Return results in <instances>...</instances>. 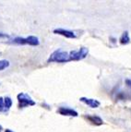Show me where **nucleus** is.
<instances>
[{"label":"nucleus","instance_id":"1a4fd4ad","mask_svg":"<svg viewBox=\"0 0 131 132\" xmlns=\"http://www.w3.org/2000/svg\"><path fill=\"white\" fill-rule=\"evenodd\" d=\"M120 44H129V42H130V38H129V34L127 31H125V32H123L122 36L120 37Z\"/></svg>","mask_w":131,"mask_h":132},{"label":"nucleus","instance_id":"423d86ee","mask_svg":"<svg viewBox=\"0 0 131 132\" xmlns=\"http://www.w3.org/2000/svg\"><path fill=\"white\" fill-rule=\"evenodd\" d=\"M54 33L65 36L66 38H71V39L76 38V34H75L73 31H68V30H65V29H55V31H54Z\"/></svg>","mask_w":131,"mask_h":132},{"label":"nucleus","instance_id":"7ed1b4c3","mask_svg":"<svg viewBox=\"0 0 131 132\" xmlns=\"http://www.w3.org/2000/svg\"><path fill=\"white\" fill-rule=\"evenodd\" d=\"M12 43L17 44H30V45H38L39 44V39L35 36H29L27 38H21V37H16L13 39Z\"/></svg>","mask_w":131,"mask_h":132},{"label":"nucleus","instance_id":"9d476101","mask_svg":"<svg viewBox=\"0 0 131 132\" xmlns=\"http://www.w3.org/2000/svg\"><path fill=\"white\" fill-rule=\"evenodd\" d=\"M4 104H5L6 108H7V110H9V108H10L11 105H12V100H11L9 97H5L4 98Z\"/></svg>","mask_w":131,"mask_h":132},{"label":"nucleus","instance_id":"ddd939ff","mask_svg":"<svg viewBox=\"0 0 131 132\" xmlns=\"http://www.w3.org/2000/svg\"><path fill=\"white\" fill-rule=\"evenodd\" d=\"M9 36L7 35V33H2V32H0V38H9Z\"/></svg>","mask_w":131,"mask_h":132},{"label":"nucleus","instance_id":"0eeeda50","mask_svg":"<svg viewBox=\"0 0 131 132\" xmlns=\"http://www.w3.org/2000/svg\"><path fill=\"white\" fill-rule=\"evenodd\" d=\"M79 100H80V102L84 103L85 104H87V105H89L92 108H97L100 106V102L95 99H89V98H86V97H81Z\"/></svg>","mask_w":131,"mask_h":132},{"label":"nucleus","instance_id":"6e6552de","mask_svg":"<svg viewBox=\"0 0 131 132\" xmlns=\"http://www.w3.org/2000/svg\"><path fill=\"white\" fill-rule=\"evenodd\" d=\"M85 118L88 119L90 122H92V124L97 126H100L103 124V119L101 117H97V116H85Z\"/></svg>","mask_w":131,"mask_h":132},{"label":"nucleus","instance_id":"2eb2a0df","mask_svg":"<svg viewBox=\"0 0 131 132\" xmlns=\"http://www.w3.org/2000/svg\"><path fill=\"white\" fill-rule=\"evenodd\" d=\"M5 132H13V131H11L10 129H6V131H5Z\"/></svg>","mask_w":131,"mask_h":132},{"label":"nucleus","instance_id":"20e7f679","mask_svg":"<svg viewBox=\"0 0 131 132\" xmlns=\"http://www.w3.org/2000/svg\"><path fill=\"white\" fill-rule=\"evenodd\" d=\"M18 101H19V107L20 108L35 104V102L31 99V96H29L27 93H20V94H18Z\"/></svg>","mask_w":131,"mask_h":132},{"label":"nucleus","instance_id":"39448f33","mask_svg":"<svg viewBox=\"0 0 131 132\" xmlns=\"http://www.w3.org/2000/svg\"><path fill=\"white\" fill-rule=\"evenodd\" d=\"M57 112L60 114H62V116H69V117H78L79 116L78 112H76V111L71 109V108L68 107H60Z\"/></svg>","mask_w":131,"mask_h":132},{"label":"nucleus","instance_id":"4468645a","mask_svg":"<svg viewBox=\"0 0 131 132\" xmlns=\"http://www.w3.org/2000/svg\"><path fill=\"white\" fill-rule=\"evenodd\" d=\"M126 84L128 86L129 88H131V79H126Z\"/></svg>","mask_w":131,"mask_h":132},{"label":"nucleus","instance_id":"f8f14e48","mask_svg":"<svg viewBox=\"0 0 131 132\" xmlns=\"http://www.w3.org/2000/svg\"><path fill=\"white\" fill-rule=\"evenodd\" d=\"M9 66V62L7 60H0V71L7 68Z\"/></svg>","mask_w":131,"mask_h":132},{"label":"nucleus","instance_id":"f03ea898","mask_svg":"<svg viewBox=\"0 0 131 132\" xmlns=\"http://www.w3.org/2000/svg\"><path fill=\"white\" fill-rule=\"evenodd\" d=\"M71 61H79L85 58L89 54V49L86 47H81L79 50H72L69 52Z\"/></svg>","mask_w":131,"mask_h":132},{"label":"nucleus","instance_id":"dca6fc26","mask_svg":"<svg viewBox=\"0 0 131 132\" xmlns=\"http://www.w3.org/2000/svg\"><path fill=\"white\" fill-rule=\"evenodd\" d=\"M2 129H3V128H2V126H1V125H0V132H1V131H2Z\"/></svg>","mask_w":131,"mask_h":132},{"label":"nucleus","instance_id":"9b49d317","mask_svg":"<svg viewBox=\"0 0 131 132\" xmlns=\"http://www.w3.org/2000/svg\"><path fill=\"white\" fill-rule=\"evenodd\" d=\"M7 111H9V110H7V108H6V106H5V104H4V98L0 97V112L7 113Z\"/></svg>","mask_w":131,"mask_h":132},{"label":"nucleus","instance_id":"f257e3e1","mask_svg":"<svg viewBox=\"0 0 131 132\" xmlns=\"http://www.w3.org/2000/svg\"><path fill=\"white\" fill-rule=\"evenodd\" d=\"M71 61L69 52H65L62 49L55 50L52 55H50L48 62H57V63H66V62Z\"/></svg>","mask_w":131,"mask_h":132}]
</instances>
